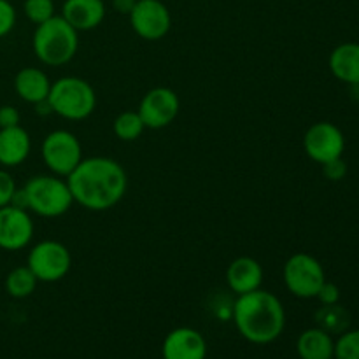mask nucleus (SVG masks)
<instances>
[{"instance_id": "obj_30", "label": "nucleus", "mask_w": 359, "mask_h": 359, "mask_svg": "<svg viewBox=\"0 0 359 359\" xmlns=\"http://www.w3.org/2000/svg\"><path fill=\"white\" fill-rule=\"evenodd\" d=\"M137 0H112V7H114L118 13L121 14H130L132 13L133 6H135Z\"/></svg>"}, {"instance_id": "obj_27", "label": "nucleus", "mask_w": 359, "mask_h": 359, "mask_svg": "<svg viewBox=\"0 0 359 359\" xmlns=\"http://www.w3.org/2000/svg\"><path fill=\"white\" fill-rule=\"evenodd\" d=\"M16 189L13 175L6 170H0V207L11 205V200H13Z\"/></svg>"}, {"instance_id": "obj_7", "label": "nucleus", "mask_w": 359, "mask_h": 359, "mask_svg": "<svg viewBox=\"0 0 359 359\" xmlns=\"http://www.w3.org/2000/svg\"><path fill=\"white\" fill-rule=\"evenodd\" d=\"M42 160L53 175L69 177L83 160L79 139L67 130H55L48 133L42 142Z\"/></svg>"}, {"instance_id": "obj_10", "label": "nucleus", "mask_w": 359, "mask_h": 359, "mask_svg": "<svg viewBox=\"0 0 359 359\" xmlns=\"http://www.w3.org/2000/svg\"><path fill=\"white\" fill-rule=\"evenodd\" d=\"M304 149L312 161L323 165L342 156L346 149V137L333 123H314L304 135Z\"/></svg>"}, {"instance_id": "obj_32", "label": "nucleus", "mask_w": 359, "mask_h": 359, "mask_svg": "<svg viewBox=\"0 0 359 359\" xmlns=\"http://www.w3.org/2000/svg\"><path fill=\"white\" fill-rule=\"evenodd\" d=\"M333 359H335V358H333Z\"/></svg>"}, {"instance_id": "obj_11", "label": "nucleus", "mask_w": 359, "mask_h": 359, "mask_svg": "<svg viewBox=\"0 0 359 359\" xmlns=\"http://www.w3.org/2000/svg\"><path fill=\"white\" fill-rule=\"evenodd\" d=\"M179 109H181L179 95L170 88L160 86L153 88L144 95L137 112L142 118L146 128L161 130L174 123L179 114Z\"/></svg>"}, {"instance_id": "obj_29", "label": "nucleus", "mask_w": 359, "mask_h": 359, "mask_svg": "<svg viewBox=\"0 0 359 359\" xmlns=\"http://www.w3.org/2000/svg\"><path fill=\"white\" fill-rule=\"evenodd\" d=\"M20 112L13 105H2L0 107V128H11L20 125Z\"/></svg>"}, {"instance_id": "obj_19", "label": "nucleus", "mask_w": 359, "mask_h": 359, "mask_svg": "<svg viewBox=\"0 0 359 359\" xmlns=\"http://www.w3.org/2000/svg\"><path fill=\"white\" fill-rule=\"evenodd\" d=\"M297 353L300 359H333L335 342L332 335L323 328L305 330L297 342Z\"/></svg>"}, {"instance_id": "obj_9", "label": "nucleus", "mask_w": 359, "mask_h": 359, "mask_svg": "<svg viewBox=\"0 0 359 359\" xmlns=\"http://www.w3.org/2000/svg\"><path fill=\"white\" fill-rule=\"evenodd\" d=\"M128 18L132 30L144 41H160L172 27L170 11L161 0H137Z\"/></svg>"}, {"instance_id": "obj_13", "label": "nucleus", "mask_w": 359, "mask_h": 359, "mask_svg": "<svg viewBox=\"0 0 359 359\" xmlns=\"http://www.w3.org/2000/svg\"><path fill=\"white\" fill-rule=\"evenodd\" d=\"M161 354L163 359H205L207 342L200 332L182 326L165 337Z\"/></svg>"}, {"instance_id": "obj_6", "label": "nucleus", "mask_w": 359, "mask_h": 359, "mask_svg": "<svg viewBox=\"0 0 359 359\" xmlns=\"http://www.w3.org/2000/svg\"><path fill=\"white\" fill-rule=\"evenodd\" d=\"M283 279L287 291L297 298H316L326 283V273L318 258L297 252L284 263Z\"/></svg>"}, {"instance_id": "obj_5", "label": "nucleus", "mask_w": 359, "mask_h": 359, "mask_svg": "<svg viewBox=\"0 0 359 359\" xmlns=\"http://www.w3.org/2000/svg\"><path fill=\"white\" fill-rule=\"evenodd\" d=\"M23 189L28 210L42 217L63 216L74 203L69 184L58 175H35Z\"/></svg>"}, {"instance_id": "obj_28", "label": "nucleus", "mask_w": 359, "mask_h": 359, "mask_svg": "<svg viewBox=\"0 0 359 359\" xmlns=\"http://www.w3.org/2000/svg\"><path fill=\"white\" fill-rule=\"evenodd\" d=\"M316 298H318V300L321 302V305H335V304H339V302H340V290H339V286H337V284L328 283V280H326V283L321 286V290H319L318 297H316Z\"/></svg>"}, {"instance_id": "obj_23", "label": "nucleus", "mask_w": 359, "mask_h": 359, "mask_svg": "<svg viewBox=\"0 0 359 359\" xmlns=\"http://www.w3.org/2000/svg\"><path fill=\"white\" fill-rule=\"evenodd\" d=\"M25 14L35 25H41L55 16V2L53 0H25Z\"/></svg>"}, {"instance_id": "obj_4", "label": "nucleus", "mask_w": 359, "mask_h": 359, "mask_svg": "<svg viewBox=\"0 0 359 359\" xmlns=\"http://www.w3.org/2000/svg\"><path fill=\"white\" fill-rule=\"evenodd\" d=\"M53 112L70 121H81L93 114L97 93L88 81L67 76L51 84L48 97Z\"/></svg>"}, {"instance_id": "obj_14", "label": "nucleus", "mask_w": 359, "mask_h": 359, "mask_svg": "<svg viewBox=\"0 0 359 359\" xmlns=\"http://www.w3.org/2000/svg\"><path fill=\"white\" fill-rule=\"evenodd\" d=\"M226 283L237 297L259 290L263 284V266L249 256L233 259L226 270Z\"/></svg>"}, {"instance_id": "obj_22", "label": "nucleus", "mask_w": 359, "mask_h": 359, "mask_svg": "<svg viewBox=\"0 0 359 359\" xmlns=\"http://www.w3.org/2000/svg\"><path fill=\"white\" fill-rule=\"evenodd\" d=\"M112 130H114V135L119 140H123V142H133V140H137L142 135L146 126H144V121L139 116V112L125 111L114 119Z\"/></svg>"}, {"instance_id": "obj_15", "label": "nucleus", "mask_w": 359, "mask_h": 359, "mask_svg": "<svg viewBox=\"0 0 359 359\" xmlns=\"http://www.w3.org/2000/svg\"><path fill=\"white\" fill-rule=\"evenodd\" d=\"M62 16L77 32H90L97 28L105 18L104 0H65Z\"/></svg>"}, {"instance_id": "obj_3", "label": "nucleus", "mask_w": 359, "mask_h": 359, "mask_svg": "<svg viewBox=\"0 0 359 359\" xmlns=\"http://www.w3.org/2000/svg\"><path fill=\"white\" fill-rule=\"evenodd\" d=\"M34 53L44 65L69 63L79 49V32L60 14L37 25L32 39Z\"/></svg>"}, {"instance_id": "obj_1", "label": "nucleus", "mask_w": 359, "mask_h": 359, "mask_svg": "<svg viewBox=\"0 0 359 359\" xmlns=\"http://www.w3.org/2000/svg\"><path fill=\"white\" fill-rule=\"evenodd\" d=\"M74 202L93 212L109 210L121 202L128 188V177L112 158H83L67 177Z\"/></svg>"}, {"instance_id": "obj_18", "label": "nucleus", "mask_w": 359, "mask_h": 359, "mask_svg": "<svg viewBox=\"0 0 359 359\" xmlns=\"http://www.w3.org/2000/svg\"><path fill=\"white\" fill-rule=\"evenodd\" d=\"M330 70L342 83L359 86V44L344 42L337 46L328 60Z\"/></svg>"}, {"instance_id": "obj_31", "label": "nucleus", "mask_w": 359, "mask_h": 359, "mask_svg": "<svg viewBox=\"0 0 359 359\" xmlns=\"http://www.w3.org/2000/svg\"><path fill=\"white\" fill-rule=\"evenodd\" d=\"M35 112H37L39 116L55 114V112H53V107H51V104H49L48 98H46V100H42V102H39V104H35Z\"/></svg>"}, {"instance_id": "obj_17", "label": "nucleus", "mask_w": 359, "mask_h": 359, "mask_svg": "<svg viewBox=\"0 0 359 359\" xmlns=\"http://www.w3.org/2000/svg\"><path fill=\"white\" fill-rule=\"evenodd\" d=\"M51 84L48 74L35 67H25L14 77V90L18 97L34 105L49 97Z\"/></svg>"}, {"instance_id": "obj_16", "label": "nucleus", "mask_w": 359, "mask_h": 359, "mask_svg": "<svg viewBox=\"0 0 359 359\" xmlns=\"http://www.w3.org/2000/svg\"><path fill=\"white\" fill-rule=\"evenodd\" d=\"M30 149V135L20 125L0 128V165L18 167L27 160Z\"/></svg>"}, {"instance_id": "obj_20", "label": "nucleus", "mask_w": 359, "mask_h": 359, "mask_svg": "<svg viewBox=\"0 0 359 359\" xmlns=\"http://www.w3.org/2000/svg\"><path fill=\"white\" fill-rule=\"evenodd\" d=\"M39 280L28 266H18L6 277V291L13 298H27L37 287Z\"/></svg>"}, {"instance_id": "obj_21", "label": "nucleus", "mask_w": 359, "mask_h": 359, "mask_svg": "<svg viewBox=\"0 0 359 359\" xmlns=\"http://www.w3.org/2000/svg\"><path fill=\"white\" fill-rule=\"evenodd\" d=\"M316 321H318L319 328L328 332L330 335L332 333H344L349 326V314L339 304L323 305L316 314Z\"/></svg>"}, {"instance_id": "obj_26", "label": "nucleus", "mask_w": 359, "mask_h": 359, "mask_svg": "<svg viewBox=\"0 0 359 359\" xmlns=\"http://www.w3.org/2000/svg\"><path fill=\"white\" fill-rule=\"evenodd\" d=\"M323 174H325L326 179L333 182L342 181L347 175V163L344 161L342 156L335 158L332 161H326V163H323Z\"/></svg>"}, {"instance_id": "obj_8", "label": "nucleus", "mask_w": 359, "mask_h": 359, "mask_svg": "<svg viewBox=\"0 0 359 359\" xmlns=\"http://www.w3.org/2000/svg\"><path fill=\"white\" fill-rule=\"evenodd\" d=\"M27 266L39 283H58L70 272L72 256L62 242L42 241L30 249Z\"/></svg>"}, {"instance_id": "obj_25", "label": "nucleus", "mask_w": 359, "mask_h": 359, "mask_svg": "<svg viewBox=\"0 0 359 359\" xmlns=\"http://www.w3.org/2000/svg\"><path fill=\"white\" fill-rule=\"evenodd\" d=\"M16 25V9L9 0H0V39L11 34Z\"/></svg>"}, {"instance_id": "obj_24", "label": "nucleus", "mask_w": 359, "mask_h": 359, "mask_svg": "<svg viewBox=\"0 0 359 359\" xmlns=\"http://www.w3.org/2000/svg\"><path fill=\"white\" fill-rule=\"evenodd\" d=\"M335 359H359V330H349L335 342Z\"/></svg>"}, {"instance_id": "obj_2", "label": "nucleus", "mask_w": 359, "mask_h": 359, "mask_svg": "<svg viewBox=\"0 0 359 359\" xmlns=\"http://www.w3.org/2000/svg\"><path fill=\"white\" fill-rule=\"evenodd\" d=\"M233 321L238 333L248 342L265 346L283 335L286 312L276 294L259 287L237 298L233 305Z\"/></svg>"}, {"instance_id": "obj_12", "label": "nucleus", "mask_w": 359, "mask_h": 359, "mask_svg": "<svg viewBox=\"0 0 359 359\" xmlns=\"http://www.w3.org/2000/svg\"><path fill=\"white\" fill-rule=\"evenodd\" d=\"M34 237V221L28 210L14 205L0 207V249L20 251Z\"/></svg>"}]
</instances>
